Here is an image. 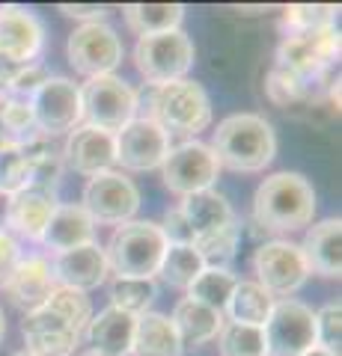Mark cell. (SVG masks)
<instances>
[{
	"label": "cell",
	"instance_id": "obj_42",
	"mask_svg": "<svg viewBox=\"0 0 342 356\" xmlns=\"http://www.w3.org/2000/svg\"><path fill=\"white\" fill-rule=\"evenodd\" d=\"M60 13L65 18H78L84 24H95V21H102L107 6H95V3H60Z\"/></svg>",
	"mask_w": 342,
	"mask_h": 356
},
{
	"label": "cell",
	"instance_id": "obj_46",
	"mask_svg": "<svg viewBox=\"0 0 342 356\" xmlns=\"http://www.w3.org/2000/svg\"><path fill=\"white\" fill-rule=\"evenodd\" d=\"M6 102V92H3V83H0V104Z\"/></svg>",
	"mask_w": 342,
	"mask_h": 356
},
{
	"label": "cell",
	"instance_id": "obj_25",
	"mask_svg": "<svg viewBox=\"0 0 342 356\" xmlns=\"http://www.w3.org/2000/svg\"><path fill=\"white\" fill-rule=\"evenodd\" d=\"M131 353L134 356H182L179 336L173 330V321L161 312H146L134 324V339H131Z\"/></svg>",
	"mask_w": 342,
	"mask_h": 356
},
{
	"label": "cell",
	"instance_id": "obj_45",
	"mask_svg": "<svg viewBox=\"0 0 342 356\" xmlns=\"http://www.w3.org/2000/svg\"><path fill=\"white\" fill-rule=\"evenodd\" d=\"M3 332H6V318H3V309H0V341H3Z\"/></svg>",
	"mask_w": 342,
	"mask_h": 356
},
{
	"label": "cell",
	"instance_id": "obj_31",
	"mask_svg": "<svg viewBox=\"0 0 342 356\" xmlns=\"http://www.w3.org/2000/svg\"><path fill=\"white\" fill-rule=\"evenodd\" d=\"M217 348L220 356H268L262 327L235 324V321H224L217 332Z\"/></svg>",
	"mask_w": 342,
	"mask_h": 356
},
{
	"label": "cell",
	"instance_id": "obj_34",
	"mask_svg": "<svg viewBox=\"0 0 342 356\" xmlns=\"http://www.w3.org/2000/svg\"><path fill=\"white\" fill-rule=\"evenodd\" d=\"M39 134L36 122H33V110L24 102H6L0 104V137L13 146H24Z\"/></svg>",
	"mask_w": 342,
	"mask_h": 356
},
{
	"label": "cell",
	"instance_id": "obj_5",
	"mask_svg": "<svg viewBox=\"0 0 342 356\" xmlns=\"http://www.w3.org/2000/svg\"><path fill=\"white\" fill-rule=\"evenodd\" d=\"M149 116L155 125L167 134H182V137H191V134H200L208 128L212 122V102H208V92L196 83V81H173L164 86H152L149 92Z\"/></svg>",
	"mask_w": 342,
	"mask_h": 356
},
{
	"label": "cell",
	"instance_id": "obj_16",
	"mask_svg": "<svg viewBox=\"0 0 342 356\" xmlns=\"http://www.w3.org/2000/svg\"><path fill=\"white\" fill-rule=\"evenodd\" d=\"M45 27L24 6H0V60L30 65L42 54Z\"/></svg>",
	"mask_w": 342,
	"mask_h": 356
},
{
	"label": "cell",
	"instance_id": "obj_27",
	"mask_svg": "<svg viewBox=\"0 0 342 356\" xmlns=\"http://www.w3.org/2000/svg\"><path fill=\"white\" fill-rule=\"evenodd\" d=\"M182 214L187 220V226L194 229V235H205L220 226H226L233 220V208H229L226 196H220L217 191H200L182 199Z\"/></svg>",
	"mask_w": 342,
	"mask_h": 356
},
{
	"label": "cell",
	"instance_id": "obj_20",
	"mask_svg": "<svg viewBox=\"0 0 342 356\" xmlns=\"http://www.w3.org/2000/svg\"><path fill=\"white\" fill-rule=\"evenodd\" d=\"M57 208V193L42 191V187H24L9 196V214H6V226L15 235L27 238V241H42L45 226Z\"/></svg>",
	"mask_w": 342,
	"mask_h": 356
},
{
	"label": "cell",
	"instance_id": "obj_7",
	"mask_svg": "<svg viewBox=\"0 0 342 356\" xmlns=\"http://www.w3.org/2000/svg\"><path fill=\"white\" fill-rule=\"evenodd\" d=\"M81 110L90 128L119 134L137 113V92L123 77H90L81 89Z\"/></svg>",
	"mask_w": 342,
	"mask_h": 356
},
{
	"label": "cell",
	"instance_id": "obj_12",
	"mask_svg": "<svg viewBox=\"0 0 342 356\" xmlns=\"http://www.w3.org/2000/svg\"><path fill=\"white\" fill-rule=\"evenodd\" d=\"M253 270L256 282L271 297H289L306 282V261L301 255V247L292 241H265L253 252Z\"/></svg>",
	"mask_w": 342,
	"mask_h": 356
},
{
	"label": "cell",
	"instance_id": "obj_37",
	"mask_svg": "<svg viewBox=\"0 0 342 356\" xmlns=\"http://www.w3.org/2000/svg\"><path fill=\"white\" fill-rule=\"evenodd\" d=\"M48 77H51V74L45 72V65H39V63L21 65V69L6 81L3 92H6L9 102H24V104H30L33 95H36L42 86H45Z\"/></svg>",
	"mask_w": 342,
	"mask_h": 356
},
{
	"label": "cell",
	"instance_id": "obj_44",
	"mask_svg": "<svg viewBox=\"0 0 342 356\" xmlns=\"http://www.w3.org/2000/svg\"><path fill=\"white\" fill-rule=\"evenodd\" d=\"M301 356H334V353H327V350H322V348H310V350L301 353Z\"/></svg>",
	"mask_w": 342,
	"mask_h": 356
},
{
	"label": "cell",
	"instance_id": "obj_28",
	"mask_svg": "<svg viewBox=\"0 0 342 356\" xmlns=\"http://www.w3.org/2000/svg\"><path fill=\"white\" fill-rule=\"evenodd\" d=\"M123 13L128 27L137 36H155V33L179 30L185 18V6L182 3H128Z\"/></svg>",
	"mask_w": 342,
	"mask_h": 356
},
{
	"label": "cell",
	"instance_id": "obj_17",
	"mask_svg": "<svg viewBox=\"0 0 342 356\" xmlns=\"http://www.w3.org/2000/svg\"><path fill=\"white\" fill-rule=\"evenodd\" d=\"M54 282L60 288H75V291H93L107 280L104 250L98 243H84V247L65 250L54 255L51 264Z\"/></svg>",
	"mask_w": 342,
	"mask_h": 356
},
{
	"label": "cell",
	"instance_id": "obj_22",
	"mask_svg": "<svg viewBox=\"0 0 342 356\" xmlns=\"http://www.w3.org/2000/svg\"><path fill=\"white\" fill-rule=\"evenodd\" d=\"M134 324H137L134 315L107 306L90 318V324H86L84 332H86V339H90L95 356H128L131 339H134Z\"/></svg>",
	"mask_w": 342,
	"mask_h": 356
},
{
	"label": "cell",
	"instance_id": "obj_26",
	"mask_svg": "<svg viewBox=\"0 0 342 356\" xmlns=\"http://www.w3.org/2000/svg\"><path fill=\"white\" fill-rule=\"evenodd\" d=\"M274 300L259 282H250V280H238L233 294L226 300V315L229 321H235V324H247V327H265V321H268L271 309H274Z\"/></svg>",
	"mask_w": 342,
	"mask_h": 356
},
{
	"label": "cell",
	"instance_id": "obj_3",
	"mask_svg": "<svg viewBox=\"0 0 342 356\" xmlns=\"http://www.w3.org/2000/svg\"><path fill=\"white\" fill-rule=\"evenodd\" d=\"M208 149L220 166H229L233 172H259L277 158V134L265 116L235 113L217 125Z\"/></svg>",
	"mask_w": 342,
	"mask_h": 356
},
{
	"label": "cell",
	"instance_id": "obj_9",
	"mask_svg": "<svg viewBox=\"0 0 342 356\" xmlns=\"http://www.w3.org/2000/svg\"><path fill=\"white\" fill-rule=\"evenodd\" d=\"M339 57V30L327 27L318 33H289L277 48V65L289 74L313 83Z\"/></svg>",
	"mask_w": 342,
	"mask_h": 356
},
{
	"label": "cell",
	"instance_id": "obj_38",
	"mask_svg": "<svg viewBox=\"0 0 342 356\" xmlns=\"http://www.w3.org/2000/svg\"><path fill=\"white\" fill-rule=\"evenodd\" d=\"M339 339H342V306L327 303L316 312V348L339 356Z\"/></svg>",
	"mask_w": 342,
	"mask_h": 356
},
{
	"label": "cell",
	"instance_id": "obj_24",
	"mask_svg": "<svg viewBox=\"0 0 342 356\" xmlns=\"http://www.w3.org/2000/svg\"><path fill=\"white\" fill-rule=\"evenodd\" d=\"M93 232H95V222L81 205H57L45 226L42 243L54 252H65V250L84 247V243H93Z\"/></svg>",
	"mask_w": 342,
	"mask_h": 356
},
{
	"label": "cell",
	"instance_id": "obj_48",
	"mask_svg": "<svg viewBox=\"0 0 342 356\" xmlns=\"http://www.w3.org/2000/svg\"><path fill=\"white\" fill-rule=\"evenodd\" d=\"M84 356H95V353H84Z\"/></svg>",
	"mask_w": 342,
	"mask_h": 356
},
{
	"label": "cell",
	"instance_id": "obj_41",
	"mask_svg": "<svg viewBox=\"0 0 342 356\" xmlns=\"http://www.w3.org/2000/svg\"><path fill=\"white\" fill-rule=\"evenodd\" d=\"M18 261H21V250H18L15 238L9 235V232H0V288L6 285L9 273L15 270Z\"/></svg>",
	"mask_w": 342,
	"mask_h": 356
},
{
	"label": "cell",
	"instance_id": "obj_32",
	"mask_svg": "<svg viewBox=\"0 0 342 356\" xmlns=\"http://www.w3.org/2000/svg\"><path fill=\"white\" fill-rule=\"evenodd\" d=\"M203 273V261L194 247H167L158 267V276L173 288H191V282Z\"/></svg>",
	"mask_w": 342,
	"mask_h": 356
},
{
	"label": "cell",
	"instance_id": "obj_1",
	"mask_svg": "<svg viewBox=\"0 0 342 356\" xmlns=\"http://www.w3.org/2000/svg\"><path fill=\"white\" fill-rule=\"evenodd\" d=\"M93 318L90 297L75 288H54L48 303L24 315L21 336L30 356H72Z\"/></svg>",
	"mask_w": 342,
	"mask_h": 356
},
{
	"label": "cell",
	"instance_id": "obj_43",
	"mask_svg": "<svg viewBox=\"0 0 342 356\" xmlns=\"http://www.w3.org/2000/svg\"><path fill=\"white\" fill-rule=\"evenodd\" d=\"M6 214H9V196L0 193V232H3V226H6Z\"/></svg>",
	"mask_w": 342,
	"mask_h": 356
},
{
	"label": "cell",
	"instance_id": "obj_39",
	"mask_svg": "<svg viewBox=\"0 0 342 356\" xmlns=\"http://www.w3.org/2000/svg\"><path fill=\"white\" fill-rule=\"evenodd\" d=\"M265 89H268V98H271L274 104L286 107V104H292V102H301V98L306 95V89H310V83H304L301 77H295V74H289L286 69H280V65H274Z\"/></svg>",
	"mask_w": 342,
	"mask_h": 356
},
{
	"label": "cell",
	"instance_id": "obj_14",
	"mask_svg": "<svg viewBox=\"0 0 342 356\" xmlns=\"http://www.w3.org/2000/svg\"><path fill=\"white\" fill-rule=\"evenodd\" d=\"M30 110H33V122H36L39 134H45V137L75 131L84 119L81 89L69 77H48L45 86L33 95Z\"/></svg>",
	"mask_w": 342,
	"mask_h": 356
},
{
	"label": "cell",
	"instance_id": "obj_47",
	"mask_svg": "<svg viewBox=\"0 0 342 356\" xmlns=\"http://www.w3.org/2000/svg\"><path fill=\"white\" fill-rule=\"evenodd\" d=\"M13 356H30V353H13Z\"/></svg>",
	"mask_w": 342,
	"mask_h": 356
},
{
	"label": "cell",
	"instance_id": "obj_4",
	"mask_svg": "<svg viewBox=\"0 0 342 356\" xmlns=\"http://www.w3.org/2000/svg\"><path fill=\"white\" fill-rule=\"evenodd\" d=\"M164 250H167V241L158 222L128 220L110 235L104 261L107 270L116 273V280H152L161 267Z\"/></svg>",
	"mask_w": 342,
	"mask_h": 356
},
{
	"label": "cell",
	"instance_id": "obj_40",
	"mask_svg": "<svg viewBox=\"0 0 342 356\" xmlns=\"http://www.w3.org/2000/svg\"><path fill=\"white\" fill-rule=\"evenodd\" d=\"M158 229H161L164 241H167V247H194V241H196L194 229L187 226V220H185V214L179 208L167 211V214H164V222Z\"/></svg>",
	"mask_w": 342,
	"mask_h": 356
},
{
	"label": "cell",
	"instance_id": "obj_10",
	"mask_svg": "<svg viewBox=\"0 0 342 356\" xmlns=\"http://www.w3.org/2000/svg\"><path fill=\"white\" fill-rule=\"evenodd\" d=\"M164 172V184L167 191L176 196H191L200 191H212L220 172V163L215 158V152L205 146V143H182L167 152V158L161 163Z\"/></svg>",
	"mask_w": 342,
	"mask_h": 356
},
{
	"label": "cell",
	"instance_id": "obj_13",
	"mask_svg": "<svg viewBox=\"0 0 342 356\" xmlns=\"http://www.w3.org/2000/svg\"><path fill=\"white\" fill-rule=\"evenodd\" d=\"M69 63L84 77H104L123 63V42L104 21L81 24L69 36Z\"/></svg>",
	"mask_w": 342,
	"mask_h": 356
},
{
	"label": "cell",
	"instance_id": "obj_8",
	"mask_svg": "<svg viewBox=\"0 0 342 356\" xmlns=\"http://www.w3.org/2000/svg\"><path fill=\"white\" fill-rule=\"evenodd\" d=\"M262 336L268 356H301L316 348V312L286 297L274 303L262 327Z\"/></svg>",
	"mask_w": 342,
	"mask_h": 356
},
{
	"label": "cell",
	"instance_id": "obj_23",
	"mask_svg": "<svg viewBox=\"0 0 342 356\" xmlns=\"http://www.w3.org/2000/svg\"><path fill=\"white\" fill-rule=\"evenodd\" d=\"M170 321H173L176 336H179L182 350H194L217 339L220 327H224V312H215L191 297H185L182 303H176Z\"/></svg>",
	"mask_w": 342,
	"mask_h": 356
},
{
	"label": "cell",
	"instance_id": "obj_30",
	"mask_svg": "<svg viewBox=\"0 0 342 356\" xmlns=\"http://www.w3.org/2000/svg\"><path fill=\"white\" fill-rule=\"evenodd\" d=\"M235 282H238L235 273H229L226 267H203V273L187 288V297L208 309H215V312H224Z\"/></svg>",
	"mask_w": 342,
	"mask_h": 356
},
{
	"label": "cell",
	"instance_id": "obj_35",
	"mask_svg": "<svg viewBox=\"0 0 342 356\" xmlns=\"http://www.w3.org/2000/svg\"><path fill=\"white\" fill-rule=\"evenodd\" d=\"M336 6H318V3H297L289 6L283 15V24L289 33H318L327 27H336Z\"/></svg>",
	"mask_w": 342,
	"mask_h": 356
},
{
	"label": "cell",
	"instance_id": "obj_33",
	"mask_svg": "<svg viewBox=\"0 0 342 356\" xmlns=\"http://www.w3.org/2000/svg\"><path fill=\"white\" fill-rule=\"evenodd\" d=\"M155 303V282L152 280H114L110 282V306L128 315H146Z\"/></svg>",
	"mask_w": 342,
	"mask_h": 356
},
{
	"label": "cell",
	"instance_id": "obj_29",
	"mask_svg": "<svg viewBox=\"0 0 342 356\" xmlns=\"http://www.w3.org/2000/svg\"><path fill=\"white\" fill-rule=\"evenodd\" d=\"M238 235H241V226L235 222V217L220 226L215 232H205V235H196L194 241V250L200 255L203 267H226L229 261L235 259V250H238Z\"/></svg>",
	"mask_w": 342,
	"mask_h": 356
},
{
	"label": "cell",
	"instance_id": "obj_6",
	"mask_svg": "<svg viewBox=\"0 0 342 356\" xmlns=\"http://www.w3.org/2000/svg\"><path fill=\"white\" fill-rule=\"evenodd\" d=\"M196 48L187 33L167 30L155 36H140L134 44V63L137 72L146 77L149 86H164L182 77L194 69Z\"/></svg>",
	"mask_w": 342,
	"mask_h": 356
},
{
	"label": "cell",
	"instance_id": "obj_18",
	"mask_svg": "<svg viewBox=\"0 0 342 356\" xmlns=\"http://www.w3.org/2000/svg\"><path fill=\"white\" fill-rule=\"evenodd\" d=\"M65 163L81 175L107 172L116 163V140L114 134L90 125H78L65 140Z\"/></svg>",
	"mask_w": 342,
	"mask_h": 356
},
{
	"label": "cell",
	"instance_id": "obj_2",
	"mask_svg": "<svg viewBox=\"0 0 342 356\" xmlns=\"http://www.w3.org/2000/svg\"><path fill=\"white\" fill-rule=\"evenodd\" d=\"M316 191L301 172H274L253 196V222L265 232H295L313 222Z\"/></svg>",
	"mask_w": 342,
	"mask_h": 356
},
{
	"label": "cell",
	"instance_id": "obj_15",
	"mask_svg": "<svg viewBox=\"0 0 342 356\" xmlns=\"http://www.w3.org/2000/svg\"><path fill=\"white\" fill-rule=\"evenodd\" d=\"M114 140H116V163L137 172L161 166L170 152V137L146 116L140 119L134 116L123 131L114 134Z\"/></svg>",
	"mask_w": 342,
	"mask_h": 356
},
{
	"label": "cell",
	"instance_id": "obj_36",
	"mask_svg": "<svg viewBox=\"0 0 342 356\" xmlns=\"http://www.w3.org/2000/svg\"><path fill=\"white\" fill-rule=\"evenodd\" d=\"M30 184V166L13 143H0V193L13 196Z\"/></svg>",
	"mask_w": 342,
	"mask_h": 356
},
{
	"label": "cell",
	"instance_id": "obj_11",
	"mask_svg": "<svg viewBox=\"0 0 342 356\" xmlns=\"http://www.w3.org/2000/svg\"><path fill=\"white\" fill-rule=\"evenodd\" d=\"M93 222H107V226H123L140 208V191L131 178L123 172H98L84 187V205Z\"/></svg>",
	"mask_w": 342,
	"mask_h": 356
},
{
	"label": "cell",
	"instance_id": "obj_19",
	"mask_svg": "<svg viewBox=\"0 0 342 356\" xmlns=\"http://www.w3.org/2000/svg\"><path fill=\"white\" fill-rule=\"evenodd\" d=\"M54 288H57V282H54L51 264L45 259H39V255H33V259H21L15 264V270L9 273V280L3 285V291L24 315H30V312H36L48 303Z\"/></svg>",
	"mask_w": 342,
	"mask_h": 356
},
{
	"label": "cell",
	"instance_id": "obj_21",
	"mask_svg": "<svg viewBox=\"0 0 342 356\" xmlns=\"http://www.w3.org/2000/svg\"><path fill=\"white\" fill-rule=\"evenodd\" d=\"M301 255L306 261V270H313L327 280H339L342 273V220L327 217L306 232L301 243Z\"/></svg>",
	"mask_w": 342,
	"mask_h": 356
}]
</instances>
